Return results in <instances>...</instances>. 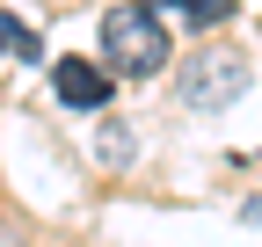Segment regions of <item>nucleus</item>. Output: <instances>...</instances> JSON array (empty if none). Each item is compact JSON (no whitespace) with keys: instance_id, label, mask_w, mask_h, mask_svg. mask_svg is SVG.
I'll use <instances>...</instances> for the list:
<instances>
[{"instance_id":"obj_1","label":"nucleus","mask_w":262,"mask_h":247,"mask_svg":"<svg viewBox=\"0 0 262 247\" xmlns=\"http://www.w3.org/2000/svg\"><path fill=\"white\" fill-rule=\"evenodd\" d=\"M168 15L146 8V0H117L102 15V73H124V80H153L168 66Z\"/></svg>"},{"instance_id":"obj_2","label":"nucleus","mask_w":262,"mask_h":247,"mask_svg":"<svg viewBox=\"0 0 262 247\" xmlns=\"http://www.w3.org/2000/svg\"><path fill=\"white\" fill-rule=\"evenodd\" d=\"M248 87V66H241V51H226V44H204L189 58V73H182V102L189 109H226Z\"/></svg>"},{"instance_id":"obj_3","label":"nucleus","mask_w":262,"mask_h":247,"mask_svg":"<svg viewBox=\"0 0 262 247\" xmlns=\"http://www.w3.org/2000/svg\"><path fill=\"white\" fill-rule=\"evenodd\" d=\"M51 87H58V102L80 109V116H95V109L110 102V73L88 66V58H58V66H51Z\"/></svg>"},{"instance_id":"obj_4","label":"nucleus","mask_w":262,"mask_h":247,"mask_svg":"<svg viewBox=\"0 0 262 247\" xmlns=\"http://www.w3.org/2000/svg\"><path fill=\"white\" fill-rule=\"evenodd\" d=\"M0 51L8 58H44V37L29 22H15V15H0Z\"/></svg>"},{"instance_id":"obj_5","label":"nucleus","mask_w":262,"mask_h":247,"mask_svg":"<svg viewBox=\"0 0 262 247\" xmlns=\"http://www.w3.org/2000/svg\"><path fill=\"white\" fill-rule=\"evenodd\" d=\"M175 8H182L189 22H226V15H233V0H175Z\"/></svg>"},{"instance_id":"obj_6","label":"nucleus","mask_w":262,"mask_h":247,"mask_svg":"<svg viewBox=\"0 0 262 247\" xmlns=\"http://www.w3.org/2000/svg\"><path fill=\"white\" fill-rule=\"evenodd\" d=\"M124 153H131V138L110 124V131H102V160H110V167H124Z\"/></svg>"}]
</instances>
